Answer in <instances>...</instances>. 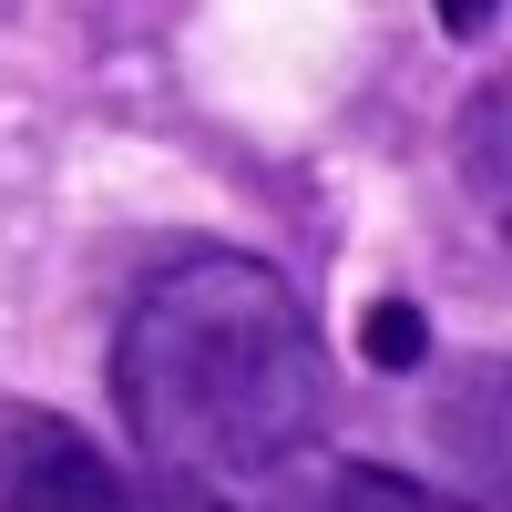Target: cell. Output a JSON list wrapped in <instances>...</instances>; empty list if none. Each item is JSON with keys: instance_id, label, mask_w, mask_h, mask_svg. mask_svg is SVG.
I'll return each instance as SVG.
<instances>
[{"instance_id": "cell-1", "label": "cell", "mask_w": 512, "mask_h": 512, "mask_svg": "<svg viewBox=\"0 0 512 512\" xmlns=\"http://www.w3.org/2000/svg\"><path fill=\"white\" fill-rule=\"evenodd\" d=\"M113 400L175 482H267L318 431V318L287 267L246 246H185L113 328Z\"/></svg>"}, {"instance_id": "cell-2", "label": "cell", "mask_w": 512, "mask_h": 512, "mask_svg": "<svg viewBox=\"0 0 512 512\" xmlns=\"http://www.w3.org/2000/svg\"><path fill=\"white\" fill-rule=\"evenodd\" d=\"M0 512H134V482L82 420L0 400Z\"/></svg>"}, {"instance_id": "cell-3", "label": "cell", "mask_w": 512, "mask_h": 512, "mask_svg": "<svg viewBox=\"0 0 512 512\" xmlns=\"http://www.w3.org/2000/svg\"><path fill=\"white\" fill-rule=\"evenodd\" d=\"M277 512H472V502H441L410 472H379V461H308V482Z\"/></svg>"}, {"instance_id": "cell-4", "label": "cell", "mask_w": 512, "mask_h": 512, "mask_svg": "<svg viewBox=\"0 0 512 512\" xmlns=\"http://www.w3.org/2000/svg\"><path fill=\"white\" fill-rule=\"evenodd\" d=\"M369 359L379 369H410L420 359V308H369Z\"/></svg>"}, {"instance_id": "cell-5", "label": "cell", "mask_w": 512, "mask_h": 512, "mask_svg": "<svg viewBox=\"0 0 512 512\" xmlns=\"http://www.w3.org/2000/svg\"><path fill=\"white\" fill-rule=\"evenodd\" d=\"M472 185H482V205L502 216V93H482V134H472Z\"/></svg>"}, {"instance_id": "cell-6", "label": "cell", "mask_w": 512, "mask_h": 512, "mask_svg": "<svg viewBox=\"0 0 512 512\" xmlns=\"http://www.w3.org/2000/svg\"><path fill=\"white\" fill-rule=\"evenodd\" d=\"M441 21L472 41V31H492V21H502V0H441Z\"/></svg>"}]
</instances>
